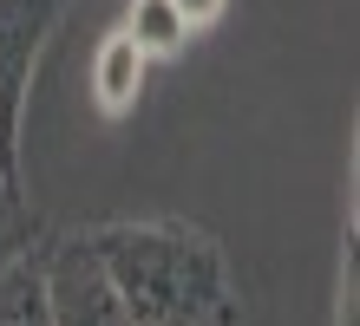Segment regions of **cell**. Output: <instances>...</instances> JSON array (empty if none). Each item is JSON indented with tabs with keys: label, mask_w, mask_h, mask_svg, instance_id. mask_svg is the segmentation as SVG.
Here are the masks:
<instances>
[{
	"label": "cell",
	"mask_w": 360,
	"mask_h": 326,
	"mask_svg": "<svg viewBox=\"0 0 360 326\" xmlns=\"http://www.w3.org/2000/svg\"><path fill=\"white\" fill-rule=\"evenodd\" d=\"M0 177H20V157H13L7 144H0Z\"/></svg>",
	"instance_id": "9"
},
{
	"label": "cell",
	"mask_w": 360,
	"mask_h": 326,
	"mask_svg": "<svg viewBox=\"0 0 360 326\" xmlns=\"http://www.w3.org/2000/svg\"><path fill=\"white\" fill-rule=\"evenodd\" d=\"M171 7L190 20V27H210V20H217V13L229 7V0H171Z\"/></svg>",
	"instance_id": "8"
},
{
	"label": "cell",
	"mask_w": 360,
	"mask_h": 326,
	"mask_svg": "<svg viewBox=\"0 0 360 326\" xmlns=\"http://www.w3.org/2000/svg\"><path fill=\"white\" fill-rule=\"evenodd\" d=\"M144 59H151V53H138V46H131V33H112V39L98 46V59H92V92H98L105 111H124V104L138 98V85H144Z\"/></svg>",
	"instance_id": "6"
},
{
	"label": "cell",
	"mask_w": 360,
	"mask_h": 326,
	"mask_svg": "<svg viewBox=\"0 0 360 326\" xmlns=\"http://www.w3.org/2000/svg\"><path fill=\"white\" fill-rule=\"evenodd\" d=\"M46 248V215L33 209V196L20 177H0V274L13 268V261H27Z\"/></svg>",
	"instance_id": "4"
},
{
	"label": "cell",
	"mask_w": 360,
	"mask_h": 326,
	"mask_svg": "<svg viewBox=\"0 0 360 326\" xmlns=\"http://www.w3.org/2000/svg\"><path fill=\"white\" fill-rule=\"evenodd\" d=\"M0 326H53V300H46V248L13 261L0 274Z\"/></svg>",
	"instance_id": "5"
},
{
	"label": "cell",
	"mask_w": 360,
	"mask_h": 326,
	"mask_svg": "<svg viewBox=\"0 0 360 326\" xmlns=\"http://www.w3.org/2000/svg\"><path fill=\"white\" fill-rule=\"evenodd\" d=\"M124 33H131V46L138 53H177L190 33V20L171 7V0H131V20H124Z\"/></svg>",
	"instance_id": "7"
},
{
	"label": "cell",
	"mask_w": 360,
	"mask_h": 326,
	"mask_svg": "<svg viewBox=\"0 0 360 326\" xmlns=\"http://www.w3.org/2000/svg\"><path fill=\"white\" fill-rule=\"evenodd\" d=\"M46 300H53V326H138L124 313V300L112 294L86 229L46 242Z\"/></svg>",
	"instance_id": "3"
},
{
	"label": "cell",
	"mask_w": 360,
	"mask_h": 326,
	"mask_svg": "<svg viewBox=\"0 0 360 326\" xmlns=\"http://www.w3.org/2000/svg\"><path fill=\"white\" fill-rule=\"evenodd\" d=\"M86 242L138 326H243L217 235L190 222H98Z\"/></svg>",
	"instance_id": "1"
},
{
	"label": "cell",
	"mask_w": 360,
	"mask_h": 326,
	"mask_svg": "<svg viewBox=\"0 0 360 326\" xmlns=\"http://www.w3.org/2000/svg\"><path fill=\"white\" fill-rule=\"evenodd\" d=\"M72 0H0V144L20 157V124H27L33 72L46 39L59 33Z\"/></svg>",
	"instance_id": "2"
}]
</instances>
